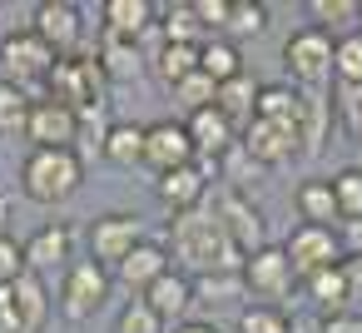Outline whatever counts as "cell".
Returning <instances> with one entry per match:
<instances>
[{
	"label": "cell",
	"mask_w": 362,
	"mask_h": 333,
	"mask_svg": "<svg viewBox=\"0 0 362 333\" xmlns=\"http://www.w3.org/2000/svg\"><path fill=\"white\" fill-rule=\"evenodd\" d=\"M293 204H298L303 224H317V229H337L342 224L337 219V199H332V179H303L298 194H293Z\"/></svg>",
	"instance_id": "25"
},
{
	"label": "cell",
	"mask_w": 362,
	"mask_h": 333,
	"mask_svg": "<svg viewBox=\"0 0 362 333\" xmlns=\"http://www.w3.org/2000/svg\"><path fill=\"white\" fill-rule=\"evenodd\" d=\"M21 249H25V269L45 278L50 269H70V264H75V229H70L65 219H50V224H40Z\"/></svg>",
	"instance_id": "14"
},
{
	"label": "cell",
	"mask_w": 362,
	"mask_h": 333,
	"mask_svg": "<svg viewBox=\"0 0 362 333\" xmlns=\"http://www.w3.org/2000/svg\"><path fill=\"white\" fill-rule=\"evenodd\" d=\"M25 140H30V149H75V140H80V115L40 95V100L30 105Z\"/></svg>",
	"instance_id": "13"
},
{
	"label": "cell",
	"mask_w": 362,
	"mask_h": 333,
	"mask_svg": "<svg viewBox=\"0 0 362 333\" xmlns=\"http://www.w3.org/2000/svg\"><path fill=\"white\" fill-rule=\"evenodd\" d=\"M357 30H362V26H357Z\"/></svg>",
	"instance_id": "46"
},
{
	"label": "cell",
	"mask_w": 362,
	"mask_h": 333,
	"mask_svg": "<svg viewBox=\"0 0 362 333\" xmlns=\"http://www.w3.org/2000/svg\"><path fill=\"white\" fill-rule=\"evenodd\" d=\"M95 60H100V70H105L110 85H129V80H139V70H144V50L129 45V40H110V35H100Z\"/></svg>",
	"instance_id": "26"
},
{
	"label": "cell",
	"mask_w": 362,
	"mask_h": 333,
	"mask_svg": "<svg viewBox=\"0 0 362 333\" xmlns=\"http://www.w3.org/2000/svg\"><path fill=\"white\" fill-rule=\"evenodd\" d=\"M30 35L40 45L60 55H75L80 40H85V21H80V6H70V0H40V6L30 11Z\"/></svg>",
	"instance_id": "8"
},
{
	"label": "cell",
	"mask_w": 362,
	"mask_h": 333,
	"mask_svg": "<svg viewBox=\"0 0 362 333\" xmlns=\"http://www.w3.org/2000/svg\"><path fill=\"white\" fill-rule=\"evenodd\" d=\"M317 333H362V313H337V318H322Z\"/></svg>",
	"instance_id": "44"
},
{
	"label": "cell",
	"mask_w": 362,
	"mask_h": 333,
	"mask_svg": "<svg viewBox=\"0 0 362 333\" xmlns=\"http://www.w3.org/2000/svg\"><path fill=\"white\" fill-rule=\"evenodd\" d=\"M149 65H154V75L174 90L179 80H189V75L199 70V45H159V50L149 55Z\"/></svg>",
	"instance_id": "31"
},
{
	"label": "cell",
	"mask_w": 362,
	"mask_h": 333,
	"mask_svg": "<svg viewBox=\"0 0 362 333\" xmlns=\"http://www.w3.org/2000/svg\"><path fill=\"white\" fill-rule=\"evenodd\" d=\"M308 16H313V26L317 30H337V35H347V30H357L362 26V0H308Z\"/></svg>",
	"instance_id": "28"
},
{
	"label": "cell",
	"mask_w": 362,
	"mask_h": 333,
	"mask_svg": "<svg viewBox=\"0 0 362 333\" xmlns=\"http://www.w3.org/2000/svg\"><path fill=\"white\" fill-rule=\"evenodd\" d=\"M154 194L169 214H194L209 194V164H184V169H169L154 179Z\"/></svg>",
	"instance_id": "17"
},
{
	"label": "cell",
	"mask_w": 362,
	"mask_h": 333,
	"mask_svg": "<svg viewBox=\"0 0 362 333\" xmlns=\"http://www.w3.org/2000/svg\"><path fill=\"white\" fill-rule=\"evenodd\" d=\"M214 95H218V85H214L204 70H194L189 80H179V85H174V100H184V105H189V115H194V110H209V105H214Z\"/></svg>",
	"instance_id": "39"
},
{
	"label": "cell",
	"mask_w": 362,
	"mask_h": 333,
	"mask_svg": "<svg viewBox=\"0 0 362 333\" xmlns=\"http://www.w3.org/2000/svg\"><path fill=\"white\" fill-rule=\"evenodd\" d=\"M283 70L293 75V85H303V95L322 90L332 80V35L317 26H303L283 40Z\"/></svg>",
	"instance_id": "4"
},
{
	"label": "cell",
	"mask_w": 362,
	"mask_h": 333,
	"mask_svg": "<svg viewBox=\"0 0 362 333\" xmlns=\"http://www.w3.org/2000/svg\"><path fill=\"white\" fill-rule=\"evenodd\" d=\"M159 40H164V45H204V40H209L204 26H199L194 11H189V0H184V6H164V11H159Z\"/></svg>",
	"instance_id": "30"
},
{
	"label": "cell",
	"mask_w": 362,
	"mask_h": 333,
	"mask_svg": "<svg viewBox=\"0 0 362 333\" xmlns=\"http://www.w3.org/2000/svg\"><path fill=\"white\" fill-rule=\"evenodd\" d=\"M253 100H258V80L243 70L238 80L218 85V95H214V110H218V115H228L233 125H238V120L248 125V120H253Z\"/></svg>",
	"instance_id": "29"
},
{
	"label": "cell",
	"mask_w": 362,
	"mask_h": 333,
	"mask_svg": "<svg viewBox=\"0 0 362 333\" xmlns=\"http://www.w3.org/2000/svg\"><path fill=\"white\" fill-rule=\"evenodd\" d=\"M243 288L253 293V298H263V303H273V298H283V293H293V283H298V273H293V264H288V254H283V244H263V249H253L248 259H243Z\"/></svg>",
	"instance_id": "10"
},
{
	"label": "cell",
	"mask_w": 362,
	"mask_h": 333,
	"mask_svg": "<svg viewBox=\"0 0 362 333\" xmlns=\"http://www.w3.org/2000/svg\"><path fill=\"white\" fill-rule=\"evenodd\" d=\"M228 6H233V0H189V11H194V21L204 26V35H223Z\"/></svg>",
	"instance_id": "40"
},
{
	"label": "cell",
	"mask_w": 362,
	"mask_h": 333,
	"mask_svg": "<svg viewBox=\"0 0 362 333\" xmlns=\"http://www.w3.org/2000/svg\"><path fill=\"white\" fill-rule=\"evenodd\" d=\"M139 298L159 313V323H174V328H179V323L189 318V308H194V278H189V273H179V269H169V273H164V278H154Z\"/></svg>",
	"instance_id": "19"
},
{
	"label": "cell",
	"mask_w": 362,
	"mask_h": 333,
	"mask_svg": "<svg viewBox=\"0 0 362 333\" xmlns=\"http://www.w3.org/2000/svg\"><path fill=\"white\" fill-rule=\"evenodd\" d=\"M21 273H25V249L11 234H0V288H11Z\"/></svg>",
	"instance_id": "42"
},
{
	"label": "cell",
	"mask_w": 362,
	"mask_h": 333,
	"mask_svg": "<svg viewBox=\"0 0 362 333\" xmlns=\"http://www.w3.org/2000/svg\"><path fill=\"white\" fill-rule=\"evenodd\" d=\"M332 80L337 85H362V30L332 35Z\"/></svg>",
	"instance_id": "33"
},
{
	"label": "cell",
	"mask_w": 362,
	"mask_h": 333,
	"mask_svg": "<svg viewBox=\"0 0 362 333\" xmlns=\"http://www.w3.org/2000/svg\"><path fill=\"white\" fill-rule=\"evenodd\" d=\"M144 164L154 169V179L169 174V169H184V164H199L184 120H154V125H144Z\"/></svg>",
	"instance_id": "12"
},
{
	"label": "cell",
	"mask_w": 362,
	"mask_h": 333,
	"mask_svg": "<svg viewBox=\"0 0 362 333\" xmlns=\"http://www.w3.org/2000/svg\"><path fill=\"white\" fill-rule=\"evenodd\" d=\"M184 130H189L194 154H199L204 164H218V159L238 145V125H233L228 115H218L214 105H209V110H194V115L184 120Z\"/></svg>",
	"instance_id": "16"
},
{
	"label": "cell",
	"mask_w": 362,
	"mask_h": 333,
	"mask_svg": "<svg viewBox=\"0 0 362 333\" xmlns=\"http://www.w3.org/2000/svg\"><path fill=\"white\" fill-rule=\"evenodd\" d=\"M308 298L317 303L322 318H337V313H352V269L347 264H332V269H317L303 278Z\"/></svg>",
	"instance_id": "21"
},
{
	"label": "cell",
	"mask_w": 362,
	"mask_h": 333,
	"mask_svg": "<svg viewBox=\"0 0 362 333\" xmlns=\"http://www.w3.org/2000/svg\"><path fill=\"white\" fill-rule=\"evenodd\" d=\"M174 333H218V323H209V318H184Z\"/></svg>",
	"instance_id": "45"
},
{
	"label": "cell",
	"mask_w": 362,
	"mask_h": 333,
	"mask_svg": "<svg viewBox=\"0 0 362 333\" xmlns=\"http://www.w3.org/2000/svg\"><path fill=\"white\" fill-rule=\"evenodd\" d=\"M169 244L189 264V278H199V273H238L243 269V254L228 244L223 224L214 214H204V209L174 214L169 219Z\"/></svg>",
	"instance_id": "1"
},
{
	"label": "cell",
	"mask_w": 362,
	"mask_h": 333,
	"mask_svg": "<svg viewBox=\"0 0 362 333\" xmlns=\"http://www.w3.org/2000/svg\"><path fill=\"white\" fill-rule=\"evenodd\" d=\"M283 254H288V264H293L298 283H303L308 273H317V269L347 264V259H342V244H337V229H317V224H298V229L288 234Z\"/></svg>",
	"instance_id": "11"
},
{
	"label": "cell",
	"mask_w": 362,
	"mask_h": 333,
	"mask_svg": "<svg viewBox=\"0 0 362 333\" xmlns=\"http://www.w3.org/2000/svg\"><path fill=\"white\" fill-rule=\"evenodd\" d=\"M30 90L21 85H6L0 80V135H25V120H30Z\"/></svg>",
	"instance_id": "36"
},
{
	"label": "cell",
	"mask_w": 362,
	"mask_h": 333,
	"mask_svg": "<svg viewBox=\"0 0 362 333\" xmlns=\"http://www.w3.org/2000/svg\"><path fill=\"white\" fill-rule=\"evenodd\" d=\"M11 303H16L21 333H40V328H45V318H50V288H45L40 273L25 269V273L11 283Z\"/></svg>",
	"instance_id": "23"
},
{
	"label": "cell",
	"mask_w": 362,
	"mask_h": 333,
	"mask_svg": "<svg viewBox=\"0 0 362 333\" xmlns=\"http://www.w3.org/2000/svg\"><path fill=\"white\" fill-rule=\"evenodd\" d=\"M169 273V249L159 244V239H139L134 249H129V259L110 273V278H119L129 293H144L154 278H164Z\"/></svg>",
	"instance_id": "20"
},
{
	"label": "cell",
	"mask_w": 362,
	"mask_h": 333,
	"mask_svg": "<svg viewBox=\"0 0 362 333\" xmlns=\"http://www.w3.org/2000/svg\"><path fill=\"white\" fill-rule=\"evenodd\" d=\"M268 30V6L263 0H233L228 6V26H223V40H248V35H263Z\"/></svg>",
	"instance_id": "34"
},
{
	"label": "cell",
	"mask_w": 362,
	"mask_h": 333,
	"mask_svg": "<svg viewBox=\"0 0 362 333\" xmlns=\"http://www.w3.org/2000/svg\"><path fill=\"white\" fill-rule=\"evenodd\" d=\"M214 219L223 224V234H228V244L248 259L253 249H263V214H258V204L243 194V189H218V199H214Z\"/></svg>",
	"instance_id": "9"
},
{
	"label": "cell",
	"mask_w": 362,
	"mask_h": 333,
	"mask_svg": "<svg viewBox=\"0 0 362 333\" xmlns=\"http://www.w3.org/2000/svg\"><path fill=\"white\" fill-rule=\"evenodd\" d=\"M238 333H293V318L278 303H253L238 313Z\"/></svg>",
	"instance_id": "37"
},
{
	"label": "cell",
	"mask_w": 362,
	"mask_h": 333,
	"mask_svg": "<svg viewBox=\"0 0 362 333\" xmlns=\"http://www.w3.org/2000/svg\"><path fill=\"white\" fill-rule=\"evenodd\" d=\"M115 333H164V323H159V313L144 298H129L119 308V318H115Z\"/></svg>",
	"instance_id": "38"
},
{
	"label": "cell",
	"mask_w": 362,
	"mask_h": 333,
	"mask_svg": "<svg viewBox=\"0 0 362 333\" xmlns=\"http://www.w3.org/2000/svg\"><path fill=\"white\" fill-rule=\"evenodd\" d=\"M337 244H342V259H357L362 264V219L337 224Z\"/></svg>",
	"instance_id": "43"
},
{
	"label": "cell",
	"mask_w": 362,
	"mask_h": 333,
	"mask_svg": "<svg viewBox=\"0 0 362 333\" xmlns=\"http://www.w3.org/2000/svg\"><path fill=\"white\" fill-rule=\"evenodd\" d=\"M50 70H55V50L40 45L30 30H16L6 45H0V80H6V85L30 90V85H45Z\"/></svg>",
	"instance_id": "6"
},
{
	"label": "cell",
	"mask_w": 362,
	"mask_h": 333,
	"mask_svg": "<svg viewBox=\"0 0 362 333\" xmlns=\"http://www.w3.org/2000/svg\"><path fill=\"white\" fill-rule=\"evenodd\" d=\"M238 145H243V154H248L258 169H278V164H288V159L303 149L293 130H278V125H268V120H248L243 135H238Z\"/></svg>",
	"instance_id": "15"
},
{
	"label": "cell",
	"mask_w": 362,
	"mask_h": 333,
	"mask_svg": "<svg viewBox=\"0 0 362 333\" xmlns=\"http://www.w3.org/2000/svg\"><path fill=\"white\" fill-rule=\"evenodd\" d=\"M100 21H105V35H110V40L139 45V40L154 30L159 11L149 6V0H105V6H100Z\"/></svg>",
	"instance_id": "18"
},
{
	"label": "cell",
	"mask_w": 362,
	"mask_h": 333,
	"mask_svg": "<svg viewBox=\"0 0 362 333\" xmlns=\"http://www.w3.org/2000/svg\"><path fill=\"white\" fill-rule=\"evenodd\" d=\"M199 70H204L214 85H228V80H238V75H243V55H238V45H233V40L209 35V40L199 45Z\"/></svg>",
	"instance_id": "27"
},
{
	"label": "cell",
	"mask_w": 362,
	"mask_h": 333,
	"mask_svg": "<svg viewBox=\"0 0 362 333\" xmlns=\"http://www.w3.org/2000/svg\"><path fill=\"white\" fill-rule=\"evenodd\" d=\"M332 199H337V219H342V224L362 219V164L332 174Z\"/></svg>",
	"instance_id": "35"
},
{
	"label": "cell",
	"mask_w": 362,
	"mask_h": 333,
	"mask_svg": "<svg viewBox=\"0 0 362 333\" xmlns=\"http://www.w3.org/2000/svg\"><path fill=\"white\" fill-rule=\"evenodd\" d=\"M100 154H105L115 169H134V164H144V125H134V120H115V125L105 130V140H100Z\"/></svg>",
	"instance_id": "24"
},
{
	"label": "cell",
	"mask_w": 362,
	"mask_h": 333,
	"mask_svg": "<svg viewBox=\"0 0 362 333\" xmlns=\"http://www.w3.org/2000/svg\"><path fill=\"white\" fill-rule=\"evenodd\" d=\"M238 298H248L243 273H199V278H194V303L228 308V303H238Z\"/></svg>",
	"instance_id": "32"
},
{
	"label": "cell",
	"mask_w": 362,
	"mask_h": 333,
	"mask_svg": "<svg viewBox=\"0 0 362 333\" xmlns=\"http://www.w3.org/2000/svg\"><path fill=\"white\" fill-rule=\"evenodd\" d=\"M253 120H268L278 130H293L303 140V90L298 85H258Z\"/></svg>",
	"instance_id": "22"
},
{
	"label": "cell",
	"mask_w": 362,
	"mask_h": 333,
	"mask_svg": "<svg viewBox=\"0 0 362 333\" xmlns=\"http://www.w3.org/2000/svg\"><path fill=\"white\" fill-rule=\"evenodd\" d=\"M337 115L352 140H362V85H337Z\"/></svg>",
	"instance_id": "41"
},
{
	"label": "cell",
	"mask_w": 362,
	"mask_h": 333,
	"mask_svg": "<svg viewBox=\"0 0 362 333\" xmlns=\"http://www.w3.org/2000/svg\"><path fill=\"white\" fill-rule=\"evenodd\" d=\"M144 239V224H139V214H124V209H115V214H100L95 224H90V259L100 264V269H119L124 259H129V249Z\"/></svg>",
	"instance_id": "7"
},
{
	"label": "cell",
	"mask_w": 362,
	"mask_h": 333,
	"mask_svg": "<svg viewBox=\"0 0 362 333\" xmlns=\"http://www.w3.org/2000/svg\"><path fill=\"white\" fill-rule=\"evenodd\" d=\"M110 269H100L95 259H75L70 269H65V278H60V318H70V323H90L100 308H105V298H110Z\"/></svg>",
	"instance_id": "5"
},
{
	"label": "cell",
	"mask_w": 362,
	"mask_h": 333,
	"mask_svg": "<svg viewBox=\"0 0 362 333\" xmlns=\"http://www.w3.org/2000/svg\"><path fill=\"white\" fill-rule=\"evenodd\" d=\"M105 70H100V60L95 55H85V50H75V55H60L55 60V70L45 75V100H55V105H65V110H75V115H85V110H100V105H110L105 100Z\"/></svg>",
	"instance_id": "3"
},
{
	"label": "cell",
	"mask_w": 362,
	"mask_h": 333,
	"mask_svg": "<svg viewBox=\"0 0 362 333\" xmlns=\"http://www.w3.org/2000/svg\"><path fill=\"white\" fill-rule=\"evenodd\" d=\"M85 184V159L80 149H30L21 164V189L35 204H65Z\"/></svg>",
	"instance_id": "2"
}]
</instances>
